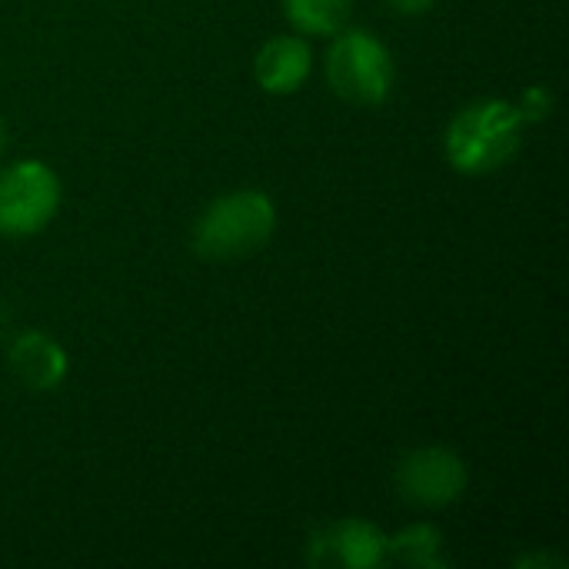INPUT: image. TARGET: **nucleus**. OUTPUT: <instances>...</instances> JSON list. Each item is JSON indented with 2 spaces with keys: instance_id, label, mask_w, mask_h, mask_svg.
<instances>
[{
  "instance_id": "f257e3e1",
  "label": "nucleus",
  "mask_w": 569,
  "mask_h": 569,
  "mask_svg": "<svg viewBox=\"0 0 569 569\" xmlns=\"http://www.w3.org/2000/svg\"><path fill=\"white\" fill-rule=\"evenodd\" d=\"M523 113L507 100H477L447 127V157L460 173H493L517 157Z\"/></svg>"
},
{
  "instance_id": "f03ea898",
  "label": "nucleus",
  "mask_w": 569,
  "mask_h": 569,
  "mask_svg": "<svg viewBox=\"0 0 569 569\" xmlns=\"http://www.w3.org/2000/svg\"><path fill=\"white\" fill-rule=\"evenodd\" d=\"M277 227V210L260 190L220 197L193 230V250L207 260H243L267 247Z\"/></svg>"
},
{
  "instance_id": "7ed1b4c3",
  "label": "nucleus",
  "mask_w": 569,
  "mask_h": 569,
  "mask_svg": "<svg viewBox=\"0 0 569 569\" xmlns=\"http://www.w3.org/2000/svg\"><path fill=\"white\" fill-rule=\"evenodd\" d=\"M327 80L350 103H383L393 87L390 50L367 30H347L327 53Z\"/></svg>"
},
{
  "instance_id": "20e7f679",
  "label": "nucleus",
  "mask_w": 569,
  "mask_h": 569,
  "mask_svg": "<svg viewBox=\"0 0 569 569\" xmlns=\"http://www.w3.org/2000/svg\"><path fill=\"white\" fill-rule=\"evenodd\" d=\"M60 207V180L47 163L23 160L0 173V233L27 237L50 223Z\"/></svg>"
},
{
  "instance_id": "39448f33",
  "label": "nucleus",
  "mask_w": 569,
  "mask_h": 569,
  "mask_svg": "<svg viewBox=\"0 0 569 569\" xmlns=\"http://www.w3.org/2000/svg\"><path fill=\"white\" fill-rule=\"evenodd\" d=\"M397 487L403 500L417 507H447L463 493L467 467L457 453L440 450V447L413 450L397 467Z\"/></svg>"
},
{
  "instance_id": "423d86ee",
  "label": "nucleus",
  "mask_w": 569,
  "mask_h": 569,
  "mask_svg": "<svg viewBox=\"0 0 569 569\" xmlns=\"http://www.w3.org/2000/svg\"><path fill=\"white\" fill-rule=\"evenodd\" d=\"M257 83L270 93H293L310 73V47L300 37H277L257 53Z\"/></svg>"
},
{
  "instance_id": "0eeeda50",
  "label": "nucleus",
  "mask_w": 569,
  "mask_h": 569,
  "mask_svg": "<svg viewBox=\"0 0 569 569\" xmlns=\"http://www.w3.org/2000/svg\"><path fill=\"white\" fill-rule=\"evenodd\" d=\"M327 543H317V550H327V560H337L350 569H373L387 560V540L380 530L360 520L333 523L323 533Z\"/></svg>"
},
{
  "instance_id": "6e6552de",
  "label": "nucleus",
  "mask_w": 569,
  "mask_h": 569,
  "mask_svg": "<svg viewBox=\"0 0 569 569\" xmlns=\"http://www.w3.org/2000/svg\"><path fill=\"white\" fill-rule=\"evenodd\" d=\"M10 367L30 390H50L67 373V353L43 333H23L10 350Z\"/></svg>"
},
{
  "instance_id": "1a4fd4ad",
  "label": "nucleus",
  "mask_w": 569,
  "mask_h": 569,
  "mask_svg": "<svg viewBox=\"0 0 569 569\" xmlns=\"http://www.w3.org/2000/svg\"><path fill=\"white\" fill-rule=\"evenodd\" d=\"M283 7L303 33H340L350 20L353 0H283Z\"/></svg>"
},
{
  "instance_id": "9d476101",
  "label": "nucleus",
  "mask_w": 569,
  "mask_h": 569,
  "mask_svg": "<svg viewBox=\"0 0 569 569\" xmlns=\"http://www.w3.org/2000/svg\"><path fill=\"white\" fill-rule=\"evenodd\" d=\"M387 550L410 567H443L440 557V533L433 527H413L407 533H400L393 543H387Z\"/></svg>"
},
{
  "instance_id": "9b49d317",
  "label": "nucleus",
  "mask_w": 569,
  "mask_h": 569,
  "mask_svg": "<svg viewBox=\"0 0 569 569\" xmlns=\"http://www.w3.org/2000/svg\"><path fill=\"white\" fill-rule=\"evenodd\" d=\"M393 10H400V13H423V10H430L433 7V0H387Z\"/></svg>"
},
{
  "instance_id": "f8f14e48",
  "label": "nucleus",
  "mask_w": 569,
  "mask_h": 569,
  "mask_svg": "<svg viewBox=\"0 0 569 569\" xmlns=\"http://www.w3.org/2000/svg\"><path fill=\"white\" fill-rule=\"evenodd\" d=\"M3 143H7V123H3V117H0V153H3Z\"/></svg>"
}]
</instances>
